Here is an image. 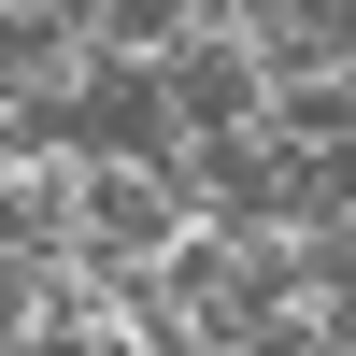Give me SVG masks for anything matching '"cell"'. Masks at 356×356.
<instances>
[{"mask_svg":"<svg viewBox=\"0 0 356 356\" xmlns=\"http://www.w3.org/2000/svg\"><path fill=\"white\" fill-rule=\"evenodd\" d=\"M200 228H214V214H200V186H186L171 157H114V143L86 157V257H100V271H129V257L171 271Z\"/></svg>","mask_w":356,"mask_h":356,"instance_id":"cell-1","label":"cell"},{"mask_svg":"<svg viewBox=\"0 0 356 356\" xmlns=\"http://www.w3.org/2000/svg\"><path fill=\"white\" fill-rule=\"evenodd\" d=\"M257 143L271 157H356V57H285Z\"/></svg>","mask_w":356,"mask_h":356,"instance_id":"cell-2","label":"cell"}]
</instances>
